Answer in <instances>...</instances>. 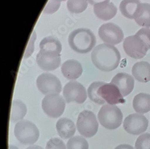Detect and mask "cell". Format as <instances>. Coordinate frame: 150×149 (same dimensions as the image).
<instances>
[{"label": "cell", "instance_id": "obj_1", "mask_svg": "<svg viewBox=\"0 0 150 149\" xmlns=\"http://www.w3.org/2000/svg\"><path fill=\"white\" fill-rule=\"evenodd\" d=\"M120 60L121 55L117 48L106 43L97 46L91 53L93 65L103 72H110L117 69Z\"/></svg>", "mask_w": 150, "mask_h": 149}, {"label": "cell", "instance_id": "obj_7", "mask_svg": "<svg viewBox=\"0 0 150 149\" xmlns=\"http://www.w3.org/2000/svg\"><path fill=\"white\" fill-rule=\"evenodd\" d=\"M42 106L45 113L52 118H58L62 114L66 108L64 98L58 94L46 95L43 99Z\"/></svg>", "mask_w": 150, "mask_h": 149}, {"label": "cell", "instance_id": "obj_34", "mask_svg": "<svg viewBox=\"0 0 150 149\" xmlns=\"http://www.w3.org/2000/svg\"><path fill=\"white\" fill-rule=\"evenodd\" d=\"M57 1H59V2H61V1H66V0H57Z\"/></svg>", "mask_w": 150, "mask_h": 149}, {"label": "cell", "instance_id": "obj_5", "mask_svg": "<svg viewBox=\"0 0 150 149\" xmlns=\"http://www.w3.org/2000/svg\"><path fill=\"white\" fill-rule=\"evenodd\" d=\"M14 133L17 140L24 145L34 144L39 138V130L33 123L24 120L18 122Z\"/></svg>", "mask_w": 150, "mask_h": 149}, {"label": "cell", "instance_id": "obj_14", "mask_svg": "<svg viewBox=\"0 0 150 149\" xmlns=\"http://www.w3.org/2000/svg\"><path fill=\"white\" fill-rule=\"evenodd\" d=\"M110 82L117 87L124 97L130 94L134 89V78L130 74L126 73H117L112 78Z\"/></svg>", "mask_w": 150, "mask_h": 149}, {"label": "cell", "instance_id": "obj_3", "mask_svg": "<svg viewBox=\"0 0 150 149\" xmlns=\"http://www.w3.org/2000/svg\"><path fill=\"white\" fill-rule=\"evenodd\" d=\"M122 118L121 109L114 105H105L98 113L99 122L109 130H114L119 128L121 125Z\"/></svg>", "mask_w": 150, "mask_h": 149}, {"label": "cell", "instance_id": "obj_33", "mask_svg": "<svg viewBox=\"0 0 150 149\" xmlns=\"http://www.w3.org/2000/svg\"><path fill=\"white\" fill-rule=\"evenodd\" d=\"M8 149H18V148L15 145H10L8 146Z\"/></svg>", "mask_w": 150, "mask_h": 149}, {"label": "cell", "instance_id": "obj_4", "mask_svg": "<svg viewBox=\"0 0 150 149\" xmlns=\"http://www.w3.org/2000/svg\"><path fill=\"white\" fill-rule=\"evenodd\" d=\"M123 48L125 53L129 57L134 59H141L150 49V45L141 35L136 33L124 39Z\"/></svg>", "mask_w": 150, "mask_h": 149}, {"label": "cell", "instance_id": "obj_24", "mask_svg": "<svg viewBox=\"0 0 150 149\" xmlns=\"http://www.w3.org/2000/svg\"><path fill=\"white\" fill-rule=\"evenodd\" d=\"M105 82L102 81H96L93 82L88 89V95L90 100L98 105H103L105 103V101L98 94V90Z\"/></svg>", "mask_w": 150, "mask_h": 149}, {"label": "cell", "instance_id": "obj_15", "mask_svg": "<svg viewBox=\"0 0 150 149\" xmlns=\"http://www.w3.org/2000/svg\"><path fill=\"white\" fill-rule=\"evenodd\" d=\"M61 72L63 76L67 79L74 80L81 76L83 68L78 61L68 60L62 64Z\"/></svg>", "mask_w": 150, "mask_h": 149}, {"label": "cell", "instance_id": "obj_9", "mask_svg": "<svg viewBox=\"0 0 150 149\" xmlns=\"http://www.w3.org/2000/svg\"><path fill=\"white\" fill-rule=\"evenodd\" d=\"M98 35L105 43L110 45L119 44L124 38L122 30L113 23L103 24L98 30Z\"/></svg>", "mask_w": 150, "mask_h": 149}, {"label": "cell", "instance_id": "obj_18", "mask_svg": "<svg viewBox=\"0 0 150 149\" xmlns=\"http://www.w3.org/2000/svg\"><path fill=\"white\" fill-rule=\"evenodd\" d=\"M132 72L134 78L139 82L146 83L150 81V64L146 61L135 63Z\"/></svg>", "mask_w": 150, "mask_h": 149}, {"label": "cell", "instance_id": "obj_21", "mask_svg": "<svg viewBox=\"0 0 150 149\" xmlns=\"http://www.w3.org/2000/svg\"><path fill=\"white\" fill-rule=\"evenodd\" d=\"M133 107L136 113L145 114L150 111V95L141 93L134 96Z\"/></svg>", "mask_w": 150, "mask_h": 149}, {"label": "cell", "instance_id": "obj_31", "mask_svg": "<svg viewBox=\"0 0 150 149\" xmlns=\"http://www.w3.org/2000/svg\"><path fill=\"white\" fill-rule=\"evenodd\" d=\"M115 149H134V148L129 144H121L115 147Z\"/></svg>", "mask_w": 150, "mask_h": 149}, {"label": "cell", "instance_id": "obj_11", "mask_svg": "<svg viewBox=\"0 0 150 149\" xmlns=\"http://www.w3.org/2000/svg\"><path fill=\"white\" fill-rule=\"evenodd\" d=\"M148 126V120L143 115L132 114L125 118L123 128L127 133L134 135H139L145 132Z\"/></svg>", "mask_w": 150, "mask_h": 149}, {"label": "cell", "instance_id": "obj_30", "mask_svg": "<svg viewBox=\"0 0 150 149\" xmlns=\"http://www.w3.org/2000/svg\"><path fill=\"white\" fill-rule=\"evenodd\" d=\"M88 2L92 5H95L98 3H105V2H109L110 0H87Z\"/></svg>", "mask_w": 150, "mask_h": 149}, {"label": "cell", "instance_id": "obj_2", "mask_svg": "<svg viewBox=\"0 0 150 149\" xmlns=\"http://www.w3.org/2000/svg\"><path fill=\"white\" fill-rule=\"evenodd\" d=\"M68 42L75 52L86 54L90 52L96 43V36L90 29L78 28L69 35Z\"/></svg>", "mask_w": 150, "mask_h": 149}, {"label": "cell", "instance_id": "obj_26", "mask_svg": "<svg viewBox=\"0 0 150 149\" xmlns=\"http://www.w3.org/2000/svg\"><path fill=\"white\" fill-rule=\"evenodd\" d=\"M67 149H88L89 144L84 138L80 136H74L67 143Z\"/></svg>", "mask_w": 150, "mask_h": 149}, {"label": "cell", "instance_id": "obj_10", "mask_svg": "<svg viewBox=\"0 0 150 149\" xmlns=\"http://www.w3.org/2000/svg\"><path fill=\"white\" fill-rule=\"evenodd\" d=\"M63 96L67 103L83 104L87 98L85 88L77 81H70L65 85Z\"/></svg>", "mask_w": 150, "mask_h": 149}, {"label": "cell", "instance_id": "obj_19", "mask_svg": "<svg viewBox=\"0 0 150 149\" xmlns=\"http://www.w3.org/2000/svg\"><path fill=\"white\" fill-rule=\"evenodd\" d=\"M40 51L60 54L62 45L60 41L53 36H48L44 38L39 44Z\"/></svg>", "mask_w": 150, "mask_h": 149}, {"label": "cell", "instance_id": "obj_29", "mask_svg": "<svg viewBox=\"0 0 150 149\" xmlns=\"http://www.w3.org/2000/svg\"><path fill=\"white\" fill-rule=\"evenodd\" d=\"M61 6V2L57 0H49L46 6L43 9V13L46 14H52L56 12Z\"/></svg>", "mask_w": 150, "mask_h": 149}, {"label": "cell", "instance_id": "obj_32", "mask_svg": "<svg viewBox=\"0 0 150 149\" xmlns=\"http://www.w3.org/2000/svg\"><path fill=\"white\" fill-rule=\"evenodd\" d=\"M26 149H44L43 147L39 145H33L28 147Z\"/></svg>", "mask_w": 150, "mask_h": 149}, {"label": "cell", "instance_id": "obj_23", "mask_svg": "<svg viewBox=\"0 0 150 149\" xmlns=\"http://www.w3.org/2000/svg\"><path fill=\"white\" fill-rule=\"evenodd\" d=\"M27 113V106L23 102L19 100H15L12 102L10 114V121L16 123L22 120Z\"/></svg>", "mask_w": 150, "mask_h": 149}, {"label": "cell", "instance_id": "obj_22", "mask_svg": "<svg viewBox=\"0 0 150 149\" xmlns=\"http://www.w3.org/2000/svg\"><path fill=\"white\" fill-rule=\"evenodd\" d=\"M140 4L139 0H122L120 5V10L124 17L133 19Z\"/></svg>", "mask_w": 150, "mask_h": 149}, {"label": "cell", "instance_id": "obj_20", "mask_svg": "<svg viewBox=\"0 0 150 149\" xmlns=\"http://www.w3.org/2000/svg\"><path fill=\"white\" fill-rule=\"evenodd\" d=\"M134 19L139 26L150 27V4L141 3L137 9Z\"/></svg>", "mask_w": 150, "mask_h": 149}, {"label": "cell", "instance_id": "obj_27", "mask_svg": "<svg viewBox=\"0 0 150 149\" xmlns=\"http://www.w3.org/2000/svg\"><path fill=\"white\" fill-rule=\"evenodd\" d=\"M136 149H150V133L140 135L135 143Z\"/></svg>", "mask_w": 150, "mask_h": 149}, {"label": "cell", "instance_id": "obj_17", "mask_svg": "<svg viewBox=\"0 0 150 149\" xmlns=\"http://www.w3.org/2000/svg\"><path fill=\"white\" fill-rule=\"evenodd\" d=\"M56 128L60 137L68 139L76 132V126L74 122L67 118H61L57 123Z\"/></svg>", "mask_w": 150, "mask_h": 149}, {"label": "cell", "instance_id": "obj_12", "mask_svg": "<svg viewBox=\"0 0 150 149\" xmlns=\"http://www.w3.org/2000/svg\"><path fill=\"white\" fill-rule=\"evenodd\" d=\"M98 94L110 105L124 104L126 101L117 87L112 83H105L98 90Z\"/></svg>", "mask_w": 150, "mask_h": 149}, {"label": "cell", "instance_id": "obj_25", "mask_svg": "<svg viewBox=\"0 0 150 149\" xmlns=\"http://www.w3.org/2000/svg\"><path fill=\"white\" fill-rule=\"evenodd\" d=\"M88 3L87 0H68L67 7L70 13L79 14L86 9Z\"/></svg>", "mask_w": 150, "mask_h": 149}, {"label": "cell", "instance_id": "obj_8", "mask_svg": "<svg viewBox=\"0 0 150 149\" xmlns=\"http://www.w3.org/2000/svg\"><path fill=\"white\" fill-rule=\"evenodd\" d=\"M37 87L39 90L45 95L59 94L62 90L60 80L54 74L49 73H43L37 78Z\"/></svg>", "mask_w": 150, "mask_h": 149}, {"label": "cell", "instance_id": "obj_6", "mask_svg": "<svg viewBox=\"0 0 150 149\" xmlns=\"http://www.w3.org/2000/svg\"><path fill=\"white\" fill-rule=\"evenodd\" d=\"M76 126L81 135L85 138H91L97 132L98 123L93 112L85 110L79 114Z\"/></svg>", "mask_w": 150, "mask_h": 149}, {"label": "cell", "instance_id": "obj_28", "mask_svg": "<svg viewBox=\"0 0 150 149\" xmlns=\"http://www.w3.org/2000/svg\"><path fill=\"white\" fill-rule=\"evenodd\" d=\"M46 149H66L64 143L58 138H53L47 143Z\"/></svg>", "mask_w": 150, "mask_h": 149}, {"label": "cell", "instance_id": "obj_16", "mask_svg": "<svg viewBox=\"0 0 150 149\" xmlns=\"http://www.w3.org/2000/svg\"><path fill=\"white\" fill-rule=\"evenodd\" d=\"M94 12L98 19L109 21L115 17L117 8L112 3H101L94 5Z\"/></svg>", "mask_w": 150, "mask_h": 149}, {"label": "cell", "instance_id": "obj_13", "mask_svg": "<svg viewBox=\"0 0 150 149\" xmlns=\"http://www.w3.org/2000/svg\"><path fill=\"white\" fill-rule=\"evenodd\" d=\"M37 65L45 71H53L61 65L60 54L39 51L36 57Z\"/></svg>", "mask_w": 150, "mask_h": 149}]
</instances>
